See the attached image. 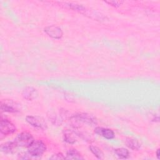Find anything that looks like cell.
<instances>
[{
	"label": "cell",
	"mask_w": 160,
	"mask_h": 160,
	"mask_svg": "<svg viewBox=\"0 0 160 160\" xmlns=\"http://www.w3.org/2000/svg\"><path fill=\"white\" fill-rule=\"evenodd\" d=\"M16 131V128L13 123H12L8 119L1 118L0 122L1 136H8L14 133Z\"/></svg>",
	"instance_id": "cell-3"
},
{
	"label": "cell",
	"mask_w": 160,
	"mask_h": 160,
	"mask_svg": "<svg viewBox=\"0 0 160 160\" xmlns=\"http://www.w3.org/2000/svg\"><path fill=\"white\" fill-rule=\"evenodd\" d=\"M33 136L28 132H22L18 134L13 141L18 147L28 148L34 142Z\"/></svg>",
	"instance_id": "cell-2"
},
{
	"label": "cell",
	"mask_w": 160,
	"mask_h": 160,
	"mask_svg": "<svg viewBox=\"0 0 160 160\" xmlns=\"http://www.w3.org/2000/svg\"><path fill=\"white\" fill-rule=\"evenodd\" d=\"M44 31L49 36L53 39H61L63 35L62 29L59 27L55 25L46 26L44 28Z\"/></svg>",
	"instance_id": "cell-7"
},
{
	"label": "cell",
	"mask_w": 160,
	"mask_h": 160,
	"mask_svg": "<svg viewBox=\"0 0 160 160\" xmlns=\"http://www.w3.org/2000/svg\"><path fill=\"white\" fill-rule=\"evenodd\" d=\"M18 146L14 142V141L6 142L1 145V151L6 154H12L16 151V149Z\"/></svg>",
	"instance_id": "cell-10"
},
{
	"label": "cell",
	"mask_w": 160,
	"mask_h": 160,
	"mask_svg": "<svg viewBox=\"0 0 160 160\" xmlns=\"http://www.w3.org/2000/svg\"><path fill=\"white\" fill-rule=\"evenodd\" d=\"M22 97L28 101H32L38 96V92L36 89L31 86L26 87L22 92Z\"/></svg>",
	"instance_id": "cell-8"
},
{
	"label": "cell",
	"mask_w": 160,
	"mask_h": 160,
	"mask_svg": "<svg viewBox=\"0 0 160 160\" xmlns=\"http://www.w3.org/2000/svg\"><path fill=\"white\" fill-rule=\"evenodd\" d=\"M156 153V157H157V158H158V159H160V158H159V154H160V150H159V149H157Z\"/></svg>",
	"instance_id": "cell-18"
},
{
	"label": "cell",
	"mask_w": 160,
	"mask_h": 160,
	"mask_svg": "<svg viewBox=\"0 0 160 160\" xmlns=\"http://www.w3.org/2000/svg\"><path fill=\"white\" fill-rule=\"evenodd\" d=\"M114 153L120 159H126L129 154V151L124 148H120L114 149Z\"/></svg>",
	"instance_id": "cell-13"
},
{
	"label": "cell",
	"mask_w": 160,
	"mask_h": 160,
	"mask_svg": "<svg viewBox=\"0 0 160 160\" xmlns=\"http://www.w3.org/2000/svg\"><path fill=\"white\" fill-rule=\"evenodd\" d=\"M46 150V144L41 140H36L28 148V152L36 159H39Z\"/></svg>",
	"instance_id": "cell-1"
},
{
	"label": "cell",
	"mask_w": 160,
	"mask_h": 160,
	"mask_svg": "<svg viewBox=\"0 0 160 160\" xmlns=\"http://www.w3.org/2000/svg\"><path fill=\"white\" fill-rule=\"evenodd\" d=\"M66 159H83L84 158L82 156L81 153L75 149H69L66 152Z\"/></svg>",
	"instance_id": "cell-12"
},
{
	"label": "cell",
	"mask_w": 160,
	"mask_h": 160,
	"mask_svg": "<svg viewBox=\"0 0 160 160\" xmlns=\"http://www.w3.org/2000/svg\"><path fill=\"white\" fill-rule=\"evenodd\" d=\"M95 133L104 137L107 139H111L114 138V132L112 130L102 127H97L94 129Z\"/></svg>",
	"instance_id": "cell-9"
},
{
	"label": "cell",
	"mask_w": 160,
	"mask_h": 160,
	"mask_svg": "<svg viewBox=\"0 0 160 160\" xmlns=\"http://www.w3.org/2000/svg\"><path fill=\"white\" fill-rule=\"evenodd\" d=\"M125 144L129 148L134 151H138L141 148V144L139 143V142L137 139L133 138H126Z\"/></svg>",
	"instance_id": "cell-11"
},
{
	"label": "cell",
	"mask_w": 160,
	"mask_h": 160,
	"mask_svg": "<svg viewBox=\"0 0 160 160\" xmlns=\"http://www.w3.org/2000/svg\"><path fill=\"white\" fill-rule=\"evenodd\" d=\"M76 121L88 124L89 125H94L96 124V118L91 114L87 113H78L73 116L72 117Z\"/></svg>",
	"instance_id": "cell-6"
},
{
	"label": "cell",
	"mask_w": 160,
	"mask_h": 160,
	"mask_svg": "<svg viewBox=\"0 0 160 160\" xmlns=\"http://www.w3.org/2000/svg\"><path fill=\"white\" fill-rule=\"evenodd\" d=\"M105 2L114 6L116 8H118L119 6H120L123 2V1H106Z\"/></svg>",
	"instance_id": "cell-16"
},
{
	"label": "cell",
	"mask_w": 160,
	"mask_h": 160,
	"mask_svg": "<svg viewBox=\"0 0 160 160\" xmlns=\"http://www.w3.org/2000/svg\"><path fill=\"white\" fill-rule=\"evenodd\" d=\"M1 109L4 112H18L20 111L19 104L12 100H4L1 102Z\"/></svg>",
	"instance_id": "cell-5"
},
{
	"label": "cell",
	"mask_w": 160,
	"mask_h": 160,
	"mask_svg": "<svg viewBox=\"0 0 160 160\" xmlns=\"http://www.w3.org/2000/svg\"><path fill=\"white\" fill-rule=\"evenodd\" d=\"M26 121L32 126L45 129L47 128V123L44 119L39 116H27L26 117Z\"/></svg>",
	"instance_id": "cell-4"
},
{
	"label": "cell",
	"mask_w": 160,
	"mask_h": 160,
	"mask_svg": "<svg viewBox=\"0 0 160 160\" xmlns=\"http://www.w3.org/2000/svg\"><path fill=\"white\" fill-rule=\"evenodd\" d=\"M64 141L68 143L73 144L74 142H76V139L74 135L69 131H66V132L64 134Z\"/></svg>",
	"instance_id": "cell-15"
},
{
	"label": "cell",
	"mask_w": 160,
	"mask_h": 160,
	"mask_svg": "<svg viewBox=\"0 0 160 160\" xmlns=\"http://www.w3.org/2000/svg\"><path fill=\"white\" fill-rule=\"evenodd\" d=\"M66 159L65 156H63V154L62 153H57V154H53L51 157L49 158V159H55V160H59V159Z\"/></svg>",
	"instance_id": "cell-17"
},
{
	"label": "cell",
	"mask_w": 160,
	"mask_h": 160,
	"mask_svg": "<svg viewBox=\"0 0 160 160\" xmlns=\"http://www.w3.org/2000/svg\"><path fill=\"white\" fill-rule=\"evenodd\" d=\"M89 150L91 151V152L99 159H103L104 158V153L97 146H93V145H91L89 147Z\"/></svg>",
	"instance_id": "cell-14"
}]
</instances>
